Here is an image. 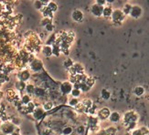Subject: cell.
I'll return each instance as SVG.
<instances>
[{
	"instance_id": "1",
	"label": "cell",
	"mask_w": 149,
	"mask_h": 135,
	"mask_svg": "<svg viewBox=\"0 0 149 135\" xmlns=\"http://www.w3.org/2000/svg\"><path fill=\"white\" fill-rule=\"evenodd\" d=\"M111 17H112V20L115 23H121L124 18V13L122 12V10H120V9L113 10V13H112Z\"/></svg>"
},
{
	"instance_id": "2",
	"label": "cell",
	"mask_w": 149,
	"mask_h": 135,
	"mask_svg": "<svg viewBox=\"0 0 149 135\" xmlns=\"http://www.w3.org/2000/svg\"><path fill=\"white\" fill-rule=\"evenodd\" d=\"M142 11H143V9H142V8L140 6H137V5L132 6L131 11L129 13V15L131 16L133 18H138L141 17Z\"/></svg>"
},
{
	"instance_id": "3",
	"label": "cell",
	"mask_w": 149,
	"mask_h": 135,
	"mask_svg": "<svg viewBox=\"0 0 149 135\" xmlns=\"http://www.w3.org/2000/svg\"><path fill=\"white\" fill-rule=\"evenodd\" d=\"M0 129H1L3 133H5V134H11V133H13L14 130H15V126H14V124H12V123L7 122V123L2 124Z\"/></svg>"
},
{
	"instance_id": "4",
	"label": "cell",
	"mask_w": 149,
	"mask_h": 135,
	"mask_svg": "<svg viewBox=\"0 0 149 135\" xmlns=\"http://www.w3.org/2000/svg\"><path fill=\"white\" fill-rule=\"evenodd\" d=\"M30 68L31 70L33 71H35V72H38L39 70H42L43 68V63L40 59H38V58H35V59L33 60L32 62L30 63Z\"/></svg>"
},
{
	"instance_id": "5",
	"label": "cell",
	"mask_w": 149,
	"mask_h": 135,
	"mask_svg": "<svg viewBox=\"0 0 149 135\" xmlns=\"http://www.w3.org/2000/svg\"><path fill=\"white\" fill-rule=\"evenodd\" d=\"M71 18L76 22H81L83 20V13L81 12V10L75 9L71 14Z\"/></svg>"
},
{
	"instance_id": "6",
	"label": "cell",
	"mask_w": 149,
	"mask_h": 135,
	"mask_svg": "<svg viewBox=\"0 0 149 135\" xmlns=\"http://www.w3.org/2000/svg\"><path fill=\"white\" fill-rule=\"evenodd\" d=\"M72 89H73V88H72V83H71L70 81H65V82L62 83L61 86V91H62V93H64V94L71 93Z\"/></svg>"
},
{
	"instance_id": "7",
	"label": "cell",
	"mask_w": 149,
	"mask_h": 135,
	"mask_svg": "<svg viewBox=\"0 0 149 135\" xmlns=\"http://www.w3.org/2000/svg\"><path fill=\"white\" fill-rule=\"evenodd\" d=\"M103 11H104V7L98 6L96 5V4L91 7V13L95 17H101V16H103Z\"/></svg>"
},
{
	"instance_id": "8",
	"label": "cell",
	"mask_w": 149,
	"mask_h": 135,
	"mask_svg": "<svg viewBox=\"0 0 149 135\" xmlns=\"http://www.w3.org/2000/svg\"><path fill=\"white\" fill-rule=\"evenodd\" d=\"M18 79H19V80L20 81H23V82H25V81H27V80L30 78V73H29V71L28 70H22V71H20V72L18 73Z\"/></svg>"
},
{
	"instance_id": "9",
	"label": "cell",
	"mask_w": 149,
	"mask_h": 135,
	"mask_svg": "<svg viewBox=\"0 0 149 135\" xmlns=\"http://www.w3.org/2000/svg\"><path fill=\"white\" fill-rule=\"evenodd\" d=\"M136 114L134 111H130V112H126V114L124 116V119L127 122H131V121H136Z\"/></svg>"
},
{
	"instance_id": "10",
	"label": "cell",
	"mask_w": 149,
	"mask_h": 135,
	"mask_svg": "<svg viewBox=\"0 0 149 135\" xmlns=\"http://www.w3.org/2000/svg\"><path fill=\"white\" fill-rule=\"evenodd\" d=\"M110 113H111L110 110L107 109V108H104V109L100 110V112H99V118L102 119V120H105V119H107V118L110 116Z\"/></svg>"
},
{
	"instance_id": "11",
	"label": "cell",
	"mask_w": 149,
	"mask_h": 135,
	"mask_svg": "<svg viewBox=\"0 0 149 135\" xmlns=\"http://www.w3.org/2000/svg\"><path fill=\"white\" fill-rule=\"evenodd\" d=\"M120 118H121V116H120L119 112H117V111L111 112L110 113V116H109V119H110V120H111L112 122H117L120 120Z\"/></svg>"
},
{
	"instance_id": "12",
	"label": "cell",
	"mask_w": 149,
	"mask_h": 135,
	"mask_svg": "<svg viewBox=\"0 0 149 135\" xmlns=\"http://www.w3.org/2000/svg\"><path fill=\"white\" fill-rule=\"evenodd\" d=\"M42 52L46 57L51 56L52 55V48H51V46H48V45L44 46L42 48Z\"/></svg>"
},
{
	"instance_id": "13",
	"label": "cell",
	"mask_w": 149,
	"mask_h": 135,
	"mask_svg": "<svg viewBox=\"0 0 149 135\" xmlns=\"http://www.w3.org/2000/svg\"><path fill=\"white\" fill-rule=\"evenodd\" d=\"M147 129L145 127H142L141 129L134 130L132 133V135H146L147 134Z\"/></svg>"
},
{
	"instance_id": "14",
	"label": "cell",
	"mask_w": 149,
	"mask_h": 135,
	"mask_svg": "<svg viewBox=\"0 0 149 135\" xmlns=\"http://www.w3.org/2000/svg\"><path fill=\"white\" fill-rule=\"evenodd\" d=\"M44 114V110H42V109H40V108H38V109H35V110H34V117H35V119H37V120H38V119H40L41 117H42V115Z\"/></svg>"
},
{
	"instance_id": "15",
	"label": "cell",
	"mask_w": 149,
	"mask_h": 135,
	"mask_svg": "<svg viewBox=\"0 0 149 135\" xmlns=\"http://www.w3.org/2000/svg\"><path fill=\"white\" fill-rule=\"evenodd\" d=\"M134 94H135L137 97H140V96H142L144 93V89L143 87H141V86H137V87L134 89Z\"/></svg>"
},
{
	"instance_id": "16",
	"label": "cell",
	"mask_w": 149,
	"mask_h": 135,
	"mask_svg": "<svg viewBox=\"0 0 149 135\" xmlns=\"http://www.w3.org/2000/svg\"><path fill=\"white\" fill-rule=\"evenodd\" d=\"M47 8H48L51 12H55V11H57V9H58V6L54 2H48V6H47Z\"/></svg>"
},
{
	"instance_id": "17",
	"label": "cell",
	"mask_w": 149,
	"mask_h": 135,
	"mask_svg": "<svg viewBox=\"0 0 149 135\" xmlns=\"http://www.w3.org/2000/svg\"><path fill=\"white\" fill-rule=\"evenodd\" d=\"M112 13H113V9H112L110 7H106V8H104V11H103V16H104V17H105V18L111 17Z\"/></svg>"
},
{
	"instance_id": "18",
	"label": "cell",
	"mask_w": 149,
	"mask_h": 135,
	"mask_svg": "<svg viewBox=\"0 0 149 135\" xmlns=\"http://www.w3.org/2000/svg\"><path fill=\"white\" fill-rule=\"evenodd\" d=\"M72 131H73L72 127H71V126H66V127H64L63 129H62L61 133L63 135H70L72 133Z\"/></svg>"
},
{
	"instance_id": "19",
	"label": "cell",
	"mask_w": 149,
	"mask_h": 135,
	"mask_svg": "<svg viewBox=\"0 0 149 135\" xmlns=\"http://www.w3.org/2000/svg\"><path fill=\"white\" fill-rule=\"evenodd\" d=\"M26 86H27V84H26L25 82H23V81H18V82L16 83V88H17V90H24L26 89Z\"/></svg>"
},
{
	"instance_id": "20",
	"label": "cell",
	"mask_w": 149,
	"mask_h": 135,
	"mask_svg": "<svg viewBox=\"0 0 149 135\" xmlns=\"http://www.w3.org/2000/svg\"><path fill=\"white\" fill-rule=\"evenodd\" d=\"M101 96L104 100H109L111 94H110V92H109L108 90H105V89H104V90H102V91H101Z\"/></svg>"
},
{
	"instance_id": "21",
	"label": "cell",
	"mask_w": 149,
	"mask_h": 135,
	"mask_svg": "<svg viewBox=\"0 0 149 135\" xmlns=\"http://www.w3.org/2000/svg\"><path fill=\"white\" fill-rule=\"evenodd\" d=\"M131 8H132V6L130 4H125L124 6V8H123V11L122 12L124 13V15H129V13L131 11Z\"/></svg>"
},
{
	"instance_id": "22",
	"label": "cell",
	"mask_w": 149,
	"mask_h": 135,
	"mask_svg": "<svg viewBox=\"0 0 149 135\" xmlns=\"http://www.w3.org/2000/svg\"><path fill=\"white\" fill-rule=\"evenodd\" d=\"M91 90V87L88 85V84H86L85 82L84 83H81V87H80V90L81 91H83V92H88L89 90Z\"/></svg>"
},
{
	"instance_id": "23",
	"label": "cell",
	"mask_w": 149,
	"mask_h": 135,
	"mask_svg": "<svg viewBox=\"0 0 149 135\" xmlns=\"http://www.w3.org/2000/svg\"><path fill=\"white\" fill-rule=\"evenodd\" d=\"M52 54L55 56H60V53H61V48L57 45H53L52 47Z\"/></svg>"
},
{
	"instance_id": "24",
	"label": "cell",
	"mask_w": 149,
	"mask_h": 135,
	"mask_svg": "<svg viewBox=\"0 0 149 135\" xmlns=\"http://www.w3.org/2000/svg\"><path fill=\"white\" fill-rule=\"evenodd\" d=\"M26 90H27V92L31 94V93H34L35 91V86L33 85V84H28V85L26 86Z\"/></svg>"
},
{
	"instance_id": "25",
	"label": "cell",
	"mask_w": 149,
	"mask_h": 135,
	"mask_svg": "<svg viewBox=\"0 0 149 135\" xmlns=\"http://www.w3.org/2000/svg\"><path fill=\"white\" fill-rule=\"evenodd\" d=\"M105 132L109 135H115V133H116V129L114 127H109L108 129L105 130Z\"/></svg>"
},
{
	"instance_id": "26",
	"label": "cell",
	"mask_w": 149,
	"mask_h": 135,
	"mask_svg": "<svg viewBox=\"0 0 149 135\" xmlns=\"http://www.w3.org/2000/svg\"><path fill=\"white\" fill-rule=\"evenodd\" d=\"M82 106L90 109L92 106V101L91 100H89V99H86V100H83V102H82Z\"/></svg>"
},
{
	"instance_id": "27",
	"label": "cell",
	"mask_w": 149,
	"mask_h": 135,
	"mask_svg": "<svg viewBox=\"0 0 149 135\" xmlns=\"http://www.w3.org/2000/svg\"><path fill=\"white\" fill-rule=\"evenodd\" d=\"M71 93V96H72L73 98H78V97H80V95H81V91H80V90H76V89H72Z\"/></svg>"
},
{
	"instance_id": "28",
	"label": "cell",
	"mask_w": 149,
	"mask_h": 135,
	"mask_svg": "<svg viewBox=\"0 0 149 135\" xmlns=\"http://www.w3.org/2000/svg\"><path fill=\"white\" fill-rule=\"evenodd\" d=\"M52 107H53V104H52V102H51V101H48V102H46L44 105H43V110H49L52 109Z\"/></svg>"
},
{
	"instance_id": "29",
	"label": "cell",
	"mask_w": 149,
	"mask_h": 135,
	"mask_svg": "<svg viewBox=\"0 0 149 135\" xmlns=\"http://www.w3.org/2000/svg\"><path fill=\"white\" fill-rule=\"evenodd\" d=\"M22 102L23 104H28L29 102H31V98L29 97L28 95H24L22 97Z\"/></svg>"
},
{
	"instance_id": "30",
	"label": "cell",
	"mask_w": 149,
	"mask_h": 135,
	"mask_svg": "<svg viewBox=\"0 0 149 135\" xmlns=\"http://www.w3.org/2000/svg\"><path fill=\"white\" fill-rule=\"evenodd\" d=\"M78 103H79V100H77L76 98H72V99H71L70 101H69V105L72 106V107H75V106L78 105Z\"/></svg>"
},
{
	"instance_id": "31",
	"label": "cell",
	"mask_w": 149,
	"mask_h": 135,
	"mask_svg": "<svg viewBox=\"0 0 149 135\" xmlns=\"http://www.w3.org/2000/svg\"><path fill=\"white\" fill-rule=\"evenodd\" d=\"M135 127H136V121H131V122H128V125H127V129H128V130H134Z\"/></svg>"
},
{
	"instance_id": "32",
	"label": "cell",
	"mask_w": 149,
	"mask_h": 135,
	"mask_svg": "<svg viewBox=\"0 0 149 135\" xmlns=\"http://www.w3.org/2000/svg\"><path fill=\"white\" fill-rule=\"evenodd\" d=\"M34 93H35L37 96H42L44 91H43V90L41 89V88H35V91H34Z\"/></svg>"
},
{
	"instance_id": "33",
	"label": "cell",
	"mask_w": 149,
	"mask_h": 135,
	"mask_svg": "<svg viewBox=\"0 0 149 135\" xmlns=\"http://www.w3.org/2000/svg\"><path fill=\"white\" fill-rule=\"evenodd\" d=\"M27 109H28V111H34V110H35V105H34V104H33L32 102H29L28 103V104H27Z\"/></svg>"
},
{
	"instance_id": "34",
	"label": "cell",
	"mask_w": 149,
	"mask_h": 135,
	"mask_svg": "<svg viewBox=\"0 0 149 135\" xmlns=\"http://www.w3.org/2000/svg\"><path fill=\"white\" fill-rule=\"evenodd\" d=\"M34 6H35V8H37V9H40V8L43 7L41 1H35V3H34Z\"/></svg>"
},
{
	"instance_id": "35",
	"label": "cell",
	"mask_w": 149,
	"mask_h": 135,
	"mask_svg": "<svg viewBox=\"0 0 149 135\" xmlns=\"http://www.w3.org/2000/svg\"><path fill=\"white\" fill-rule=\"evenodd\" d=\"M46 29H47V31H49V32H51L52 30H53V25L52 24H51V23H48V25H46Z\"/></svg>"
},
{
	"instance_id": "36",
	"label": "cell",
	"mask_w": 149,
	"mask_h": 135,
	"mask_svg": "<svg viewBox=\"0 0 149 135\" xmlns=\"http://www.w3.org/2000/svg\"><path fill=\"white\" fill-rule=\"evenodd\" d=\"M96 3H97L96 5L101 6V7H104V6L105 5V4H106L107 2L105 1V0H97V1H96Z\"/></svg>"
},
{
	"instance_id": "37",
	"label": "cell",
	"mask_w": 149,
	"mask_h": 135,
	"mask_svg": "<svg viewBox=\"0 0 149 135\" xmlns=\"http://www.w3.org/2000/svg\"><path fill=\"white\" fill-rule=\"evenodd\" d=\"M84 130H85V128H84L83 126H79V127L77 128V132L78 133H83Z\"/></svg>"
},
{
	"instance_id": "38",
	"label": "cell",
	"mask_w": 149,
	"mask_h": 135,
	"mask_svg": "<svg viewBox=\"0 0 149 135\" xmlns=\"http://www.w3.org/2000/svg\"><path fill=\"white\" fill-rule=\"evenodd\" d=\"M64 66H66L67 68H70L71 66H72V61L71 59L66 60L65 62H64Z\"/></svg>"
},
{
	"instance_id": "39",
	"label": "cell",
	"mask_w": 149,
	"mask_h": 135,
	"mask_svg": "<svg viewBox=\"0 0 149 135\" xmlns=\"http://www.w3.org/2000/svg\"><path fill=\"white\" fill-rule=\"evenodd\" d=\"M124 135H132V134H130V133H129V132H126Z\"/></svg>"
},
{
	"instance_id": "40",
	"label": "cell",
	"mask_w": 149,
	"mask_h": 135,
	"mask_svg": "<svg viewBox=\"0 0 149 135\" xmlns=\"http://www.w3.org/2000/svg\"><path fill=\"white\" fill-rule=\"evenodd\" d=\"M1 125H2V123H1V120H0V128H1Z\"/></svg>"
},
{
	"instance_id": "41",
	"label": "cell",
	"mask_w": 149,
	"mask_h": 135,
	"mask_svg": "<svg viewBox=\"0 0 149 135\" xmlns=\"http://www.w3.org/2000/svg\"><path fill=\"white\" fill-rule=\"evenodd\" d=\"M46 135H53V134H49V133H48V134H46Z\"/></svg>"
},
{
	"instance_id": "42",
	"label": "cell",
	"mask_w": 149,
	"mask_h": 135,
	"mask_svg": "<svg viewBox=\"0 0 149 135\" xmlns=\"http://www.w3.org/2000/svg\"><path fill=\"white\" fill-rule=\"evenodd\" d=\"M61 135H63V134H61Z\"/></svg>"
}]
</instances>
